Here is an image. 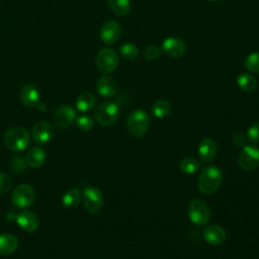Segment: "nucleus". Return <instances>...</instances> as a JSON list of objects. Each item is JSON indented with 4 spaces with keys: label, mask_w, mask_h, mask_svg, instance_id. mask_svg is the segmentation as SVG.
<instances>
[{
    "label": "nucleus",
    "mask_w": 259,
    "mask_h": 259,
    "mask_svg": "<svg viewBox=\"0 0 259 259\" xmlns=\"http://www.w3.org/2000/svg\"><path fill=\"white\" fill-rule=\"evenodd\" d=\"M18 247V240L11 234H0V254H12Z\"/></svg>",
    "instance_id": "20"
},
{
    "label": "nucleus",
    "mask_w": 259,
    "mask_h": 259,
    "mask_svg": "<svg viewBox=\"0 0 259 259\" xmlns=\"http://www.w3.org/2000/svg\"><path fill=\"white\" fill-rule=\"evenodd\" d=\"M118 116L119 108L114 102H102L96 107L94 111V117L96 121L103 126L112 125L117 120Z\"/></svg>",
    "instance_id": "4"
},
{
    "label": "nucleus",
    "mask_w": 259,
    "mask_h": 259,
    "mask_svg": "<svg viewBox=\"0 0 259 259\" xmlns=\"http://www.w3.org/2000/svg\"><path fill=\"white\" fill-rule=\"evenodd\" d=\"M46 160V153L42 149L34 147L31 148L26 156H25V162L26 164L31 168H38L40 167Z\"/></svg>",
    "instance_id": "21"
},
{
    "label": "nucleus",
    "mask_w": 259,
    "mask_h": 259,
    "mask_svg": "<svg viewBox=\"0 0 259 259\" xmlns=\"http://www.w3.org/2000/svg\"><path fill=\"white\" fill-rule=\"evenodd\" d=\"M197 152L201 160L208 163L214 160L218 153V146L212 139L204 138L200 141L197 148Z\"/></svg>",
    "instance_id": "16"
},
{
    "label": "nucleus",
    "mask_w": 259,
    "mask_h": 259,
    "mask_svg": "<svg viewBox=\"0 0 259 259\" xmlns=\"http://www.w3.org/2000/svg\"><path fill=\"white\" fill-rule=\"evenodd\" d=\"M29 142L28 132L21 126H13L4 135V144L11 151H22L28 147Z\"/></svg>",
    "instance_id": "3"
},
{
    "label": "nucleus",
    "mask_w": 259,
    "mask_h": 259,
    "mask_svg": "<svg viewBox=\"0 0 259 259\" xmlns=\"http://www.w3.org/2000/svg\"><path fill=\"white\" fill-rule=\"evenodd\" d=\"M223 182V172L222 170L214 166L208 165L205 166L199 176L197 186L201 193L203 194H211L215 192Z\"/></svg>",
    "instance_id": "1"
},
{
    "label": "nucleus",
    "mask_w": 259,
    "mask_h": 259,
    "mask_svg": "<svg viewBox=\"0 0 259 259\" xmlns=\"http://www.w3.org/2000/svg\"><path fill=\"white\" fill-rule=\"evenodd\" d=\"M239 166L245 171H252L259 166V148L253 145H245L238 157Z\"/></svg>",
    "instance_id": "8"
},
{
    "label": "nucleus",
    "mask_w": 259,
    "mask_h": 259,
    "mask_svg": "<svg viewBox=\"0 0 259 259\" xmlns=\"http://www.w3.org/2000/svg\"><path fill=\"white\" fill-rule=\"evenodd\" d=\"M206 1H208V2H215V1H219V0H206Z\"/></svg>",
    "instance_id": "35"
},
{
    "label": "nucleus",
    "mask_w": 259,
    "mask_h": 259,
    "mask_svg": "<svg viewBox=\"0 0 259 259\" xmlns=\"http://www.w3.org/2000/svg\"><path fill=\"white\" fill-rule=\"evenodd\" d=\"M82 200L86 210L90 213H97L103 206V193L95 186L86 187L82 193Z\"/></svg>",
    "instance_id": "7"
},
{
    "label": "nucleus",
    "mask_w": 259,
    "mask_h": 259,
    "mask_svg": "<svg viewBox=\"0 0 259 259\" xmlns=\"http://www.w3.org/2000/svg\"><path fill=\"white\" fill-rule=\"evenodd\" d=\"M26 162L24 161V159L20 156H14L11 160H10V169L12 170V172H14L15 174H20L22 173L25 168H26Z\"/></svg>",
    "instance_id": "29"
},
{
    "label": "nucleus",
    "mask_w": 259,
    "mask_h": 259,
    "mask_svg": "<svg viewBox=\"0 0 259 259\" xmlns=\"http://www.w3.org/2000/svg\"><path fill=\"white\" fill-rule=\"evenodd\" d=\"M121 34V28L117 21L108 20L100 29V38L105 45H113L118 40Z\"/></svg>",
    "instance_id": "11"
},
{
    "label": "nucleus",
    "mask_w": 259,
    "mask_h": 259,
    "mask_svg": "<svg viewBox=\"0 0 259 259\" xmlns=\"http://www.w3.org/2000/svg\"><path fill=\"white\" fill-rule=\"evenodd\" d=\"M200 163L198 160H196L195 158H184L179 162V169L181 172H183L184 174H194L196 173L199 169H200Z\"/></svg>",
    "instance_id": "26"
},
{
    "label": "nucleus",
    "mask_w": 259,
    "mask_h": 259,
    "mask_svg": "<svg viewBox=\"0 0 259 259\" xmlns=\"http://www.w3.org/2000/svg\"><path fill=\"white\" fill-rule=\"evenodd\" d=\"M54 137L53 125L46 120L36 122L32 127V139L37 144H47Z\"/></svg>",
    "instance_id": "12"
},
{
    "label": "nucleus",
    "mask_w": 259,
    "mask_h": 259,
    "mask_svg": "<svg viewBox=\"0 0 259 259\" xmlns=\"http://www.w3.org/2000/svg\"><path fill=\"white\" fill-rule=\"evenodd\" d=\"M245 68L248 72L257 74L259 73V52L251 53L245 60Z\"/></svg>",
    "instance_id": "27"
},
{
    "label": "nucleus",
    "mask_w": 259,
    "mask_h": 259,
    "mask_svg": "<svg viewBox=\"0 0 259 259\" xmlns=\"http://www.w3.org/2000/svg\"><path fill=\"white\" fill-rule=\"evenodd\" d=\"M152 114L157 118H163L167 116L171 111V104L164 99L157 100L153 103L151 107Z\"/></svg>",
    "instance_id": "25"
},
{
    "label": "nucleus",
    "mask_w": 259,
    "mask_h": 259,
    "mask_svg": "<svg viewBox=\"0 0 259 259\" xmlns=\"http://www.w3.org/2000/svg\"><path fill=\"white\" fill-rule=\"evenodd\" d=\"M161 53H162V50L159 47L149 46L144 50L143 55H144V58L146 60L154 61V60H157L161 56Z\"/></svg>",
    "instance_id": "31"
},
{
    "label": "nucleus",
    "mask_w": 259,
    "mask_h": 259,
    "mask_svg": "<svg viewBox=\"0 0 259 259\" xmlns=\"http://www.w3.org/2000/svg\"><path fill=\"white\" fill-rule=\"evenodd\" d=\"M237 84L241 90L245 92H253L257 88V80L251 74L247 72H242L237 77Z\"/></svg>",
    "instance_id": "22"
},
{
    "label": "nucleus",
    "mask_w": 259,
    "mask_h": 259,
    "mask_svg": "<svg viewBox=\"0 0 259 259\" xmlns=\"http://www.w3.org/2000/svg\"><path fill=\"white\" fill-rule=\"evenodd\" d=\"M150 116L143 109L132 111L126 120V131L133 138L143 137L149 128Z\"/></svg>",
    "instance_id": "2"
},
{
    "label": "nucleus",
    "mask_w": 259,
    "mask_h": 259,
    "mask_svg": "<svg viewBox=\"0 0 259 259\" xmlns=\"http://www.w3.org/2000/svg\"><path fill=\"white\" fill-rule=\"evenodd\" d=\"M96 104V97L93 93L85 91L81 93L76 99V107L79 111L87 112L94 108Z\"/></svg>",
    "instance_id": "19"
},
{
    "label": "nucleus",
    "mask_w": 259,
    "mask_h": 259,
    "mask_svg": "<svg viewBox=\"0 0 259 259\" xmlns=\"http://www.w3.org/2000/svg\"><path fill=\"white\" fill-rule=\"evenodd\" d=\"M76 125L81 131H89L93 127V119L89 115H80L76 118Z\"/></svg>",
    "instance_id": "30"
},
{
    "label": "nucleus",
    "mask_w": 259,
    "mask_h": 259,
    "mask_svg": "<svg viewBox=\"0 0 259 259\" xmlns=\"http://www.w3.org/2000/svg\"><path fill=\"white\" fill-rule=\"evenodd\" d=\"M188 219L196 226H204L210 221V210L207 204L200 199H193L188 205Z\"/></svg>",
    "instance_id": "5"
},
{
    "label": "nucleus",
    "mask_w": 259,
    "mask_h": 259,
    "mask_svg": "<svg viewBox=\"0 0 259 259\" xmlns=\"http://www.w3.org/2000/svg\"><path fill=\"white\" fill-rule=\"evenodd\" d=\"M96 89L101 96L109 98L116 93L117 84L110 76H101L96 82Z\"/></svg>",
    "instance_id": "18"
},
{
    "label": "nucleus",
    "mask_w": 259,
    "mask_h": 259,
    "mask_svg": "<svg viewBox=\"0 0 259 259\" xmlns=\"http://www.w3.org/2000/svg\"><path fill=\"white\" fill-rule=\"evenodd\" d=\"M35 198L34 189L28 184H19L11 195L12 202L15 206L25 208L29 206Z\"/></svg>",
    "instance_id": "9"
},
{
    "label": "nucleus",
    "mask_w": 259,
    "mask_h": 259,
    "mask_svg": "<svg viewBox=\"0 0 259 259\" xmlns=\"http://www.w3.org/2000/svg\"><path fill=\"white\" fill-rule=\"evenodd\" d=\"M21 103L26 107H35L40 102L39 92L33 84H25L20 91Z\"/></svg>",
    "instance_id": "17"
},
{
    "label": "nucleus",
    "mask_w": 259,
    "mask_h": 259,
    "mask_svg": "<svg viewBox=\"0 0 259 259\" xmlns=\"http://www.w3.org/2000/svg\"><path fill=\"white\" fill-rule=\"evenodd\" d=\"M81 199V192L78 188H70L68 189L62 198L63 205L66 208H75Z\"/></svg>",
    "instance_id": "23"
},
{
    "label": "nucleus",
    "mask_w": 259,
    "mask_h": 259,
    "mask_svg": "<svg viewBox=\"0 0 259 259\" xmlns=\"http://www.w3.org/2000/svg\"><path fill=\"white\" fill-rule=\"evenodd\" d=\"M97 69L103 74L112 73L118 65L117 54L109 48L101 49L95 58Z\"/></svg>",
    "instance_id": "6"
},
{
    "label": "nucleus",
    "mask_w": 259,
    "mask_h": 259,
    "mask_svg": "<svg viewBox=\"0 0 259 259\" xmlns=\"http://www.w3.org/2000/svg\"><path fill=\"white\" fill-rule=\"evenodd\" d=\"M247 139L253 144H259V121L254 122L248 128Z\"/></svg>",
    "instance_id": "32"
},
{
    "label": "nucleus",
    "mask_w": 259,
    "mask_h": 259,
    "mask_svg": "<svg viewBox=\"0 0 259 259\" xmlns=\"http://www.w3.org/2000/svg\"><path fill=\"white\" fill-rule=\"evenodd\" d=\"M76 119V112L69 105H61L54 112V122L60 128L69 127Z\"/></svg>",
    "instance_id": "10"
},
{
    "label": "nucleus",
    "mask_w": 259,
    "mask_h": 259,
    "mask_svg": "<svg viewBox=\"0 0 259 259\" xmlns=\"http://www.w3.org/2000/svg\"><path fill=\"white\" fill-rule=\"evenodd\" d=\"M226 237V231L219 225H210L203 230V239L212 246H220L223 244Z\"/></svg>",
    "instance_id": "15"
},
{
    "label": "nucleus",
    "mask_w": 259,
    "mask_h": 259,
    "mask_svg": "<svg viewBox=\"0 0 259 259\" xmlns=\"http://www.w3.org/2000/svg\"><path fill=\"white\" fill-rule=\"evenodd\" d=\"M161 50L170 58H180L185 53L186 46L182 39L169 36L163 40Z\"/></svg>",
    "instance_id": "13"
},
{
    "label": "nucleus",
    "mask_w": 259,
    "mask_h": 259,
    "mask_svg": "<svg viewBox=\"0 0 259 259\" xmlns=\"http://www.w3.org/2000/svg\"><path fill=\"white\" fill-rule=\"evenodd\" d=\"M12 187V179L11 177L4 173L0 172V193H5Z\"/></svg>",
    "instance_id": "33"
},
{
    "label": "nucleus",
    "mask_w": 259,
    "mask_h": 259,
    "mask_svg": "<svg viewBox=\"0 0 259 259\" xmlns=\"http://www.w3.org/2000/svg\"><path fill=\"white\" fill-rule=\"evenodd\" d=\"M110 10L119 16L126 15L132 7L131 0H107Z\"/></svg>",
    "instance_id": "24"
},
{
    "label": "nucleus",
    "mask_w": 259,
    "mask_h": 259,
    "mask_svg": "<svg viewBox=\"0 0 259 259\" xmlns=\"http://www.w3.org/2000/svg\"><path fill=\"white\" fill-rule=\"evenodd\" d=\"M119 53L125 60H135L139 56V49L136 45L127 42L120 47Z\"/></svg>",
    "instance_id": "28"
},
{
    "label": "nucleus",
    "mask_w": 259,
    "mask_h": 259,
    "mask_svg": "<svg viewBox=\"0 0 259 259\" xmlns=\"http://www.w3.org/2000/svg\"><path fill=\"white\" fill-rule=\"evenodd\" d=\"M232 141H233L235 146H237V147H242L243 146L244 147L246 145L247 136L245 134H243L242 132H236L232 136Z\"/></svg>",
    "instance_id": "34"
},
{
    "label": "nucleus",
    "mask_w": 259,
    "mask_h": 259,
    "mask_svg": "<svg viewBox=\"0 0 259 259\" xmlns=\"http://www.w3.org/2000/svg\"><path fill=\"white\" fill-rule=\"evenodd\" d=\"M17 225L25 232H34L39 226L37 215L30 210H22L16 215Z\"/></svg>",
    "instance_id": "14"
}]
</instances>
